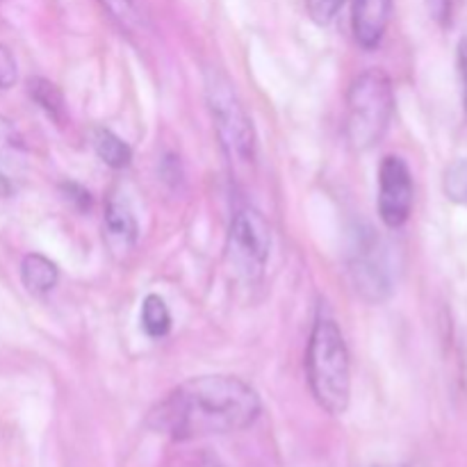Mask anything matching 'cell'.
Instances as JSON below:
<instances>
[{"label": "cell", "mask_w": 467, "mask_h": 467, "mask_svg": "<svg viewBox=\"0 0 467 467\" xmlns=\"http://www.w3.org/2000/svg\"><path fill=\"white\" fill-rule=\"evenodd\" d=\"M263 413L258 392L233 374L187 379L150 409V431L173 442L231 436L254 427Z\"/></svg>", "instance_id": "1"}, {"label": "cell", "mask_w": 467, "mask_h": 467, "mask_svg": "<svg viewBox=\"0 0 467 467\" xmlns=\"http://www.w3.org/2000/svg\"><path fill=\"white\" fill-rule=\"evenodd\" d=\"M308 386L319 409L342 415L351 400V358L340 327L328 315H319L310 331L306 351Z\"/></svg>", "instance_id": "2"}, {"label": "cell", "mask_w": 467, "mask_h": 467, "mask_svg": "<svg viewBox=\"0 0 467 467\" xmlns=\"http://www.w3.org/2000/svg\"><path fill=\"white\" fill-rule=\"evenodd\" d=\"M395 112L390 78L379 68L360 73L347 91L345 135L356 150H368L383 140Z\"/></svg>", "instance_id": "3"}, {"label": "cell", "mask_w": 467, "mask_h": 467, "mask_svg": "<svg viewBox=\"0 0 467 467\" xmlns=\"http://www.w3.org/2000/svg\"><path fill=\"white\" fill-rule=\"evenodd\" d=\"M205 100L217 128L219 141L235 167H249L255 160V130L226 73L210 68L205 76Z\"/></svg>", "instance_id": "4"}, {"label": "cell", "mask_w": 467, "mask_h": 467, "mask_svg": "<svg viewBox=\"0 0 467 467\" xmlns=\"http://www.w3.org/2000/svg\"><path fill=\"white\" fill-rule=\"evenodd\" d=\"M272 231L255 208H240L231 219L226 237V260L231 272L246 283H255L267 267Z\"/></svg>", "instance_id": "5"}, {"label": "cell", "mask_w": 467, "mask_h": 467, "mask_svg": "<svg viewBox=\"0 0 467 467\" xmlns=\"http://www.w3.org/2000/svg\"><path fill=\"white\" fill-rule=\"evenodd\" d=\"M415 187L410 169L400 155H386L379 167V217L388 228H401L413 213Z\"/></svg>", "instance_id": "6"}, {"label": "cell", "mask_w": 467, "mask_h": 467, "mask_svg": "<svg viewBox=\"0 0 467 467\" xmlns=\"http://www.w3.org/2000/svg\"><path fill=\"white\" fill-rule=\"evenodd\" d=\"M354 281L358 292H363L365 299L381 301L390 292V276H388L386 260H383L381 244L374 237L360 244V251L354 260Z\"/></svg>", "instance_id": "7"}, {"label": "cell", "mask_w": 467, "mask_h": 467, "mask_svg": "<svg viewBox=\"0 0 467 467\" xmlns=\"http://www.w3.org/2000/svg\"><path fill=\"white\" fill-rule=\"evenodd\" d=\"M105 242L114 254H128L132 246L137 244L140 237V223H137L135 213H132L130 203L121 196H112L105 205V219H103Z\"/></svg>", "instance_id": "8"}, {"label": "cell", "mask_w": 467, "mask_h": 467, "mask_svg": "<svg viewBox=\"0 0 467 467\" xmlns=\"http://www.w3.org/2000/svg\"><path fill=\"white\" fill-rule=\"evenodd\" d=\"M392 0H354V36L363 48L372 50L381 44L390 21Z\"/></svg>", "instance_id": "9"}, {"label": "cell", "mask_w": 467, "mask_h": 467, "mask_svg": "<svg viewBox=\"0 0 467 467\" xmlns=\"http://www.w3.org/2000/svg\"><path fill=\"white\" fill-rule=\"evenodd\" d=\"M27 146L18 128L0 114V182L14 185L27 171Z\"/></svg>", "instance_id": "10"}, {"label": "cell", "mask_w": 467, "mask_h": 467, "mask_svg": "<svg viewBox=\"0 0 467 467\" xmlns=\"http://www.w3.org/2000/svg\"><path fill=\"white\" fill-rule=\"evenodd\" d=\"M21 281L30 295H48L59 281V267L41 254H27L21 263Z\"/></svg>", "instance_id": "11"}, {"label": "cell", "mask_w": 467, "mask_h": 467, "mask_svg": "<svg viewBox=\"0 0 467 467\" xmlns=\"http://www.w3.org/2000/svg\"><path fill=\"white\" fill-rule=\"evenodd\" d=\"M91 146H94V153L103 160L108 167L112 169H126L132 160V149L109 128L96 126L89 132Z\"/></svg>", "instance_id": "12"}, {"label": "cell", "mask_w": 467, "mask_h": 467, "mask_svg": "<svg viewBox=\"0 0 467 467\" xmlns=\"http://www.w3.org/2000/svg\"><path fill=\"white\" fill-rule=\"evenodd\" d=\"M140 324L149 337H164L171 331V310L158 295H149L141 304Z\"/></svg>", "instance_id": "13"}, {"label": "cell", "mask_w": 467, "mask_h": 467, "mask_svg": "<svg viewBox=\"0 0 467 467\" xmlns=\"http://www.w3.org/2000/svg\"><path fill=\"white\" fill-rule=\"evenodd\" d=\"M27 94L53 121H64V96L55 82L46 80V78H30L27 80Z\"/></svg>", "instance_id": "14"}, {"label": "cell", "mask_w": 467, "mask_h": 467, "mask_svg": "<svg viewBox=\"0 0 467 467\" xmlns=\"http://www.w3.org/2000/svg\"><path fill=\"white\" fill-rule=\"evenodd\" d=\"M442 190L451 203L467 208V158L447 169L445 178H442Z\"/></svg>", "instance_id": "15"}, {"label": "cell", "mask_w": 467, "mask_h": 467, "mask_svg": "<svg viewBox=\"0 0 467 467\" xmlns=\"http://www.w3.org/2000/svg\"><path fill=\"white\" fill-rule=\"evenodd\" d=\"M99 3L103 5L105 12H108L123 30H132V27L140 26L141 16L135 0H99Z\"/></svg>", "instance_id": "16"}, {"label": "cell", "mask_w": 467, "mask_h": 467, "mask_svg": "<svg viewBox=\"0 0 467 467\" xmlns=\"http://www.w3.org/2000/svg\"><path fill=\"white\" fill-rule=\"evenodd\" d=\"M345 3L347 0H306V9L317 26H328L340 14Z\"/></svg>", "instance_id": "17"}, {"label": "cell", "mask_w": 467, "mask_h": 467, "mask_svg": "<svg viewBox=\"0 0 467 467\" xmlns=\"http://www.w3.org/2000/svg\"><path fill=\"white\" fill-rule=\"evenodd\" d=\"M16 59L7 46L0 44V89H9L16 82Z\"/></svg>", "instance_id": "18"}, {"label": "cell", "mask_w": 467, "mask_h": 467, "mask_svg": "<svg viewBox=\"0 0 467 467\" xmlns=\"http://www.w3.org/2000/svg\"><path fill=\"white\" fill-rule=\"evenodd\" d=\"M62 194L64 199H67L73 208L80 210V213H85V210L91 208V194L85 190V187L78 185V182H64Z\"/></svg>", "instance_id": "19"}, {"label": "cell", "mask_w": 467, "mask_h": 467, "mask_svg": "<svg viewBox=\"0 0 467 467\" xmlns=\"http://www.w3.org/2000/svg\"><path fill=\"white\" fill-rule=\"evenodd\" d=\"M424 3H427V9L429 14H431L433 21L441 23V26H447V23H450L451 0H424Z\"/></svg>", "instance_id": "20"}, {"label": "cell", "mask_w": 467, "mask_h": 467, "mask_svg": "<svg viewBox=\"0 0 467 467\" xmlns=\"http://www.w3.org/2000/svg\"><path fill=\"white\" fill-rule=\"evenodd\" d=\"M456 62H459V76L461 85H463V99H465V114H467V39L459 44V53H456Z\"/></svg>", "instance_id": "21"}, {"label": "cell", "mask_w": 467, "mask_h": 467, "mask_svg": "<svg viewBox=\"0 0 467 467\" xmlns=\"http://www.w3.org/2000/svg\"><path fill=\"white\" fill-rule=\"evenodd\" d=\"M401 467H413V465H401Z\"/></svg>", "instance_id": "22"}]
</instances>
